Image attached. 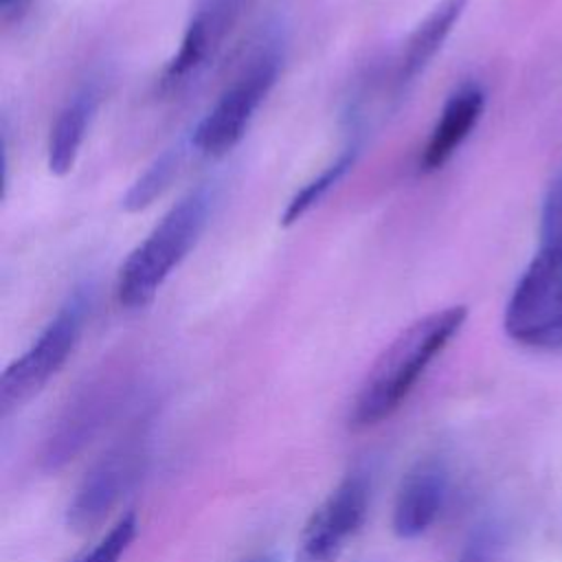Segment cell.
<instances>
[{"label": "cell", "mask_w": 562, "mask_h": 562, "mask_svg": "<svg viewBox=\"0 0 562 562\" xmlns=\"http://www.w3.org/2000/svg\"><path fill=\"white\" fill-rule=\"evenodd\" d=\"M465 318V305H450L402 329L362 380L349 411V426L364 430L389 419L415 389L428 364L457 336Z\"/></svg>", "instance_id": "cell-1"}, {"label": "cell", "mask_w": 562, "mask_h": 562, "mask_svg": "<svg viewBox=\"0 0 562 562\" xmlns=\"http://www.w3.org/2000/svg\"><path fill=\"white\" fill-rule=\"evenodd\" d=\"M215 206V189L200 184L180 198L127 255L116 277V301L125 310L147 307L202 237Z\"/></svg>", "instance_id": "cell-2"}, {"label": "cell", "mask_w": 562, "mask_h": 562, "mask_svg": "<svg viewBox=\"0 0 562 562\" xmlns=\"http://www.w3.org/2000/svg\"><path fill=\"white\" fill-rule=\"evenodd\" d=\"M279 40H266L224 88L206 114L195 123L189 147L202 156L228 154L248 132L257 110L279 81L283 48Z\"/></svg>", "instance_id": "cell-3"}, {"label": "cell", "mask_w": 562, "mask_h": 562, "mask_svg": "<svg viewBox=\"0 0 562 562\" xmlns=\"http://www.w3.org/2000/svg\"><path fill=\"white\" fill-rule=\"evenodd\" d=\"M92 307V288H75L44 325L31 347L0 375V415L26 404L66 364L75 351Z\"/></svg>", "instance_id": "cell-4"}, {"label": "cell", "mask_w": 562, "mask_h": 562, "mask_svg": "<svg viewBox=\"0 0 562 562\" xmlns=\"http://www.w3.org/2000/svg\"><path fill=\"white\" fill-rule=\"evenodd\" d=\"M505 331L512 340L538 347H562V250L544 248L518 279L505 307Z\"/></svg>", "instance_id": "cell-5"}, {"label": "cell", "mask_w": 562, "mask_h": 562, "mask_svg": "<svg viewBox=\"0 0 562 562\" xmlns=\"http://www.w3.org/2000/svg\"><path fill=\"white\" fill-rule=\"evenodd\" d=\"M248 0H193L176 53L162 68L158 88L176 94L202 77L237 29Z\"/></svg>", "instance_id": "cell-6"}, {"label": "cell", "mask_w": 562, "mask_h": 562, "mask_svg": "<svg viewBox=\"0 0 562 562\" xmlns=\"http://www.w3.org/2000/svg\"><path fill=\"white\" fill-rule=\"evenodd\" d=\"M127 391L130 375L119 367L103 369L81 384L57 417V424L50 428L44 448V465L50 470L61 468L79 450H83L121 406Z\"/></svg>", "instance_id": "cell-7"}, {"label": "cell", "mask_w": 562, "mask_h": 562, "mask_svg": "<svg viewBox=\"0 0 562 562\" xmlns=\"http://www.w3.org/2000/svg\"><path fill=\"white\" fill-rule=\"evenodd\" d=\"M145 459L147 450L140 432H134L112 446L77 487L68 505V522L79 531L99 525L138 481Z\"/></svg>", "instance_id": "cell-8"}, {"label": "cell", "mask_w": 562, "mask_h": 562, "mask_svg": "<svg viewBox=\"0 0 562 562\" xmlns=\"http://www.w3.org/2000/svg\"><path fill=\"white\" fill-rule=\"evenodd\" d=\"M371 498L367 472L345 476L307 520L301 536L303 562H329L360 529Z\"/></svg>", "instance_id": "cell-9"}, {"label": "cell", "mask_w": 562, "mask_h": 562, "mask_svg": "<svg viewBox=\"0 0 562 562\" xmlns=\"http://www.w3.org/2000/svg\"><path fill=\"white\" fill-rule=\"evenodd\" d=\"M485 110V90L476 81H463L446 99L430 136L419 154V171L432 173L441 169L476 127Z\"/></svg>", "instance_id": "cell-10"}, {"label": "cell", "mask_w": 562, "mask_h": 562, "mask_svg": "<svg viewBox=\"0 0 562 562\" xmlns=\"http://www.w3.org/2000/svg\"><path fill=\"white\" fill-rule=\"evenodd\" d=\"M465 4L468 0H439V4H435L430 13L413 29L402 50L393 59L389 83L393 99H400L428 68V64L435 59V55L441 50L443 42L457 26Z\"/></svg>", "instance_id": "cell-11"}, {"label": "cell", "mask_w": 562, "mask_h": 562, "mask_svg": "<svg viewBox=\"0 0 562 562\" xmlns=\"http://www.w3.org/2000/svg\"><path fill=\"white\" fill-rule=\"evenodd\" d=\"M446 490L448 474L439 461L426 459L413 465L395 496L393 531L404 540L422 536L441 512Z\"/></svg>", "instance_id": "cell-12"}, {"label": "cell", "mask_w": 562, "mask_h": 562, "mask_svg": "<svg viewBox=\"0 0 562 562\" xmlns=\"http://www.w3.org/2000/svg\"><path fill=\"white\" fill-rule=\"evenodd\" d=\"M103 99V86L97 77L83 81L66 105L59 110L50 125L46 143V162L50 173L66 176L75 167L88 130L97 116V110Z\"/></svg>", "instance_id": "cell-13"}, {"label": "cell", "mask_w": 562, "mask_h": 562, "mask_svg": "<svg viewBox=\"0 0 562 562\" xmlns=\"http://www.w3.org/2000/svg\"><path fill=\"white\" fill-rule=\"evenodd\" d=\"M349 121L353 125V134L349 136L347 145L338 151V156L327 167H323L312 180H307L288 200V204L283 209V215H281V224L290 226V224L299 222L303 215H307L353 169V165H356V160L360 156V147H362V138H360L362 125L356 119H349Z\"/></svg>", "instance_id": "cell-14"}, {"label": "cell", "mask_w": 562, "mask_h": 562, "mask_svg": "<svg viewBox=\"0 0 562 562\" xmlns=\"http://www.w3.org/2000/svg\"><path fill=\"white\" fill-rule=\"evenodd\" d=\"M184 160V147L173 145L167 147L160 156L154 158V162L132 182V187L125 191L121 206L127 213H138L151 206L176 180L180 167Z\"/></svg>", "instance_id": "cell-15"}, {"label": "cell", "mask_w": 562, "mask_h": 562, "mask_svg": "<svg viewBox=\"0 0 562 562\" xmlns=\"http://www.w3.org/2000/svg\"><path fill=\"white\" fill-rule=\"evenodd\" d=\"M507 547L505 527L496 520H485L465 540L459 562H505Z\"/></svg>", "instance_id": "cell-16"}, {"label": "cell", "mask_w": 562, "mask_h": 562, "mask_svg": "<svg viewBox=\"0 0 562 562\" xmlns=\"http://www.w3.org/2000/svg\"><path fill=\"white\" fill-rule=\"evenodd\" d=\"M138 529L136 516L130 512L119 518V522L77 562H119V558L127 551Z\"/></svg>", "instance_id": "cell-17"}, {"label": "cell", "mask_w": 562, "mask_h": 562, "mask_svg": "<svg viewBox=\"0 0 562 562\" xmlns=\"http://www.w3.org/2000/svg\"><path fill=\"white\" fill-rule=\"evenodd\" d=\"M540 233L544 248L562 250V176H558L547 191L540 217Z\"/></svg>", "instance_id": "cell-18"}, {"label": "cell", "mask_w": 562, "mask_h": 562, "mask_svg": "<svg viewBox=\"0 0 562 562\" xmlns=\"http://www.w3.org/2000/svg\"><path fill=\"white\" fill-rule=\"evenodd\" d=\"M24 0H0V7L4 9V11H9L11 7H15V4H22Z\"/></svg>", "instance_id": "cell-19"}, {"label": "cell", "mask_w": 562, "mask_h": 562, "mask_svg": "<svg viewBox=\"0 0 562 562\" xmlns=\"http://www.w3.org/2000/svg\"><path fill=\"white\" fill-rule=\"evenodd\" d=\"M257 562H270V560H257Z\"/></svg>", "instance_id": "cell-20"}]
</instances>
